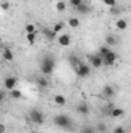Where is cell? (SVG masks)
<instances>
[{
  "mask_svg": "<svg viewBox=\"0 0 131 133\" xmlns=\"http://www.w3.org/2000/svg\"><path fill=\"white\" fill-rule=\"evenodd\" d=\"M31 133H37V132H31Z\"/></svg>",
  "mask_w": 131,
  "mask_h": 133,
  "instance_id": "obj_35",
  "label": "cell"
},
{
  "mask_svg": "<svg viewBox=\"0 0 131 133\" xmlns=\"http://www.w3.org/2000/svg\"><path fill=\"white\" fill-rule=\"evenodd\" d=\"M54 124L57 125V127H60V129H63V130H68V129H71L72 127V119L68 116V115H56L54 116Z\"/></svg>",
  "mask_w": 131,
  "mask_h": 133,
  "instance_id": "obj_2",
  "label": "cell"
},
{
  "mask_svg": "<svg viewBox=\"0 0 131 133\" xmlns=\"http://www.w3.org/2000/svg\"><path fill=\"white\" fill-rule=\"evenodd\" d=\"M105 45H108V46H111V45H116V43H119V39L116 37V36H113V34H108L106 37H105Z\"/></svg>",
  "mask_w": 131,
  "mask_h": 133,
  "instance_id": "obj_16",
  "label": "cell"
},
{
  "mask_svg": "<svg viewBox=\"0 0 131 133\" xmlns=\"http://www.w3.org/2000/svg\"><path fill=\"white\" fill-rule=\"evenodd\" d=\"M26 42L30 45H35L37 43V34H26Z\"/></svg>",
  "mask_w": 131,
  "mask_h": 133,
  "instance_id": "obj_25",
  "label": "cell"
},
{
  "mask_svg": "<svg viewBox=\"0 0 131 133\" xmlns=\"http://www.w3.org/2000/svg\"><path fill=\"white\" fill-rule=\"evenodd\" d=\"M30 121L35 124V125H42V124H45V113L42 111V110H39V108H33L31 111H30Z\"/></svg>",
  "mask_w": 131,
  "mask_h": 133,
  "instance_id": "obj_3",
  "label": "cell"
},
{
  "mask_svg": "<svg viewBox=\"0 0 131 133\" xmlns=\"http://www.w3.org/2000/svg\"><path fill=\"white\" fill-rule=\"evenodd\" d=\"M54 68H56V59L53 56H45L42 64H40V71H42V76H51L54 73Z\"/></svg>",
  "mask_w": 131,
  "mask_h": 133,
  "instance_id": "obj_1",
  "label": "cell"
},
{
  "mask_svg": "<svg viewBox=\"0 0 131 133\" xmlns=\"http://www.w3.org/2000/svg\"><path fill=\"white\" fill-rule=\"evenodd\" d=\"M17 77L16 76H6L5 77V81H3V87L9 91V90H12V88H16V85H17Z\"/></svg>",
  "mask_w": 131,
  "mask_h": 133,
  "instance_id": "obj_8",
  "label": "cell"
},
{
  "mask_svg": "<svg viewBox=\"0 0 131 133\" xmlns=\"http://www.w3.org/2000/svg\"><path fill=\"white\" fill-rule=\"evenodd\" d=\"M0 8H2L3 11H8V9H9V3H8V2H2V3H0Z\"/></svg>",
  "mask_w": 131,
  "mask_h": 133,
  "instance_id": "obj_30",
  "label": "cell"
},
{
  "mask_svg": "<svg viewBox=\"0 0 131 133\" xmlns=\"http://www.w3.org/2000/svg\"><path fill=\"white\" fill-rule=\"evenodd\" d=\"M97 130H99V132H100V133H105V132H106V125L100 122V124H99V125H97Z\"/></svg>",
  "mask_w": 131,
  "mask_h": 133,
  "instance_id": "obj_31",
  "label": "cell"
},
{
  "mask_svg": "<svg viewBox=\"0 0 131 133\" xmlns=\"http://www.w3.org/2000/svg\"><path fill=\"white\" fill-rule=\"evenodd\" d=\"M74 71H76V74L79 76V77H88L90 74H91V66L88 65V64H85V62H79L77 65L74 66Z\"/></svg>",
  "mask_w": 131,
  "mask_h": 133,
  "instance_id": "obj_4",
  "label": "cell"
},
{
  "mask_svg": "<svg viewBox=\"0 0 131 133\" xmlns=\"http://www.w3.org/2000/svg\"><path fill=\"white\" fill-rule=\"evenodd\" d=\"M119 59V54L116 51H111L106 57H103V66H113Z\"/></svg>",
  "mask_w": 131,
  "mask_h": 133,
  "instance_id": "obj_7",
  "label": "cell"
},
{
  "mask_svg": "<svg viewBox=\"0 0 131 133\" xmlns=\"http://www.w3.org/2000/svg\"><path fill=\"white\" fill-rule=\"evenodd\" d=\"M66 8H68V5H66L65 0H57V2H56V11H59V12H63Z\"/></svg>",
  "mask_w": 131,
  "mask_h": 133,
  "instance_id": "obj_21",
  "label": "cell"
},
{
  "mask_svg": "<svg viewBox=\"0 0 131 133\" xmlns=\"http://www.w3.org/2000/svg\"><path fill=\"white\" fill-rule=\"evenodd\" d=\"M82 3H85V0H68L66 5H69V6H72V8H77V6L82 5Z\"/></svg>",
  "mask_w": 131,
  "mask_h": 133,
  "instance_id": "obj_27",
  "label": "cell"
},
{
  "mask_svg": "<svg viewBox=\"0 0 131 133\" xmlns=\"http://www.w3.org/2000/svg\"><path fill=\"white\" fill-rule=\"evenodd\" d=\"M80 133H96V129L94 127H90V125H85V127H82Z\"/></svg>",
  "mask_w": 131,
  "mask_h": 133,
  "instance_id": "obj_28",
  "label": "cell"
},
{
  "mask_svg": "<svg viewBox=\"0 0 131 133\" xmlns=\"http://www.w3.org/2000/svg\"><path fill=\"white\" fill-rule=\"evenodd\" d=\"M113 133H127V130H125V127H122V125H117V127H114Z\"/></svg>",
  "mask_w": 131,
  "mask_h": 133,
  "instance_id": "obj_29",
  "label": "cell"
},
{
  "mask_svg": "<svg viewBox=\"0 0 131 133\" xmlns=\"http://www.w3.org/2000/svg\"><path fill=\"white\" fill-rule=\"evenodd\" d=\"M9 96H11L12 99H22V98H23V93H22L19 88H12V90H9Z\"/></svg>",
  "mask_w": 131,
  "mask_h": 133,
  "instance_id": "obj_18",
  "label": "cell"
},
{
  "mask_svg": "<svg viewBox=\"0 0 131 133\" xmlns=\"http://www.w3.org/2000/svg\"><path fill=\"white\" fill-rule=\"evenodd\" d=\"M56 40H57V45H60V46L65 48V46H69V45H71L72 37L68 33H60L59 36H56Z\"/></svg>",
  "mask_w": 131,
  "mask_h": 133,
  "instance_id": "obj_5",
  "label": "cell"
},
{
  "mask_svg": "<svg viewBox=\"0 0 131 133\" xmlns=\"http://www.w3.org/2000/svg\"><path fill=\"white\" fill-rule=\"evenodd\" d=\"M42 34H43V37H46V40H56V34L53 33V30L51 28H43L42 30Z\"/></svg>",
  "mask_w": 131,
  "mask_h": 133,
  "instance_id": "obj_12",
  "label": "cell"
},
{
  "mask_svg": "<svg viewBox=\"0 0 131 133\" xmlns=\"http://www.w3.org/2000/svg\"><path fill=\"white\" fill-rule=\"evenodd\" d=\"M35 82H37V85H39L40 88H46V87L49 85V82H48L46 76H40V77H37V79H35Z\"/></svg>",
  "mask_w": 131,
  "mask_h": 133,
  "instance_id": "obj_17",
  "label": "cell"
},
{
  "mask_svg": "<svg viewBox=\"0 0 131 133\" xmlns=\"http://www.w3.org/2000/svg\"><path fill=\"white\" fill-rule=\"evenodd\" d=\"M76 9H77V12H80L82 16H85V14H88V12H90V6H88L86 3H82V5H79Z\"/></svg>",
  "mask_w": 131,
  "mask_h": 133,
  "instance_id": "obj_23",
  "label": "cell"
},
{
  "mask_svg": "<svg viewBox=\"0 0 131 133\" xmlns=\"http://www.w3.org/2000/svg\"><path fill=\"white\" fill-rule=\"evenodd\" d=\"M51 30H53V33L56 34H60L63 30H65V23H62V22H57V23H54L53 26H51Z\"/></svg>",
  "mask_w": 131,
  "mask_h": 133,
  "instance_id": "obj_15",
  "label": "cell"
},
{
  "mask_svg": "<svg viewBox=\"0 0 131 133\" xmlns=\"http://www.w3.org/2000/svg\"><path fill=\"white\" fill-rule=\"evenodd\" d=\"M2 57H3V61L11 62V61H14V51L6 46V48H3V51H2Z\"/></svg>",
  "mask_w": 131,
  "mask_h": 133,
  "instance_id": "obj_9",
  "label": "cell"
},
{
  "mask_svg": "<svg viewBox=\"0 0 131 133\" xmlns=\"http://www.w3.org/2000/svg\"><path fill=\"white\" fill-rule=\"evenodd\" d=\"M54 104L59 105V107H63V105H66V98L62 96V95H56L54 96Z\"/></svg>",
  "mask_w": 131,
  "mask_h": 133,
  "instance_id": "obj_20",
  "label": "cell"
},
{
  "mask_svg": "<svg viewBox=\"0 0 131 133\" xmlns=\"http://www.w3.org/2000/svg\"><path fill=\"white\" fill-rule=\"evenodd\" d=\"M3 99H5V91H2V90H0V102H2Z\"/></svg>",
  "mask_w": 131,
  "mask_h": 133,
  "instance_id": "obj_33",
  "label": "cell"
},
{
  "mask_svg": "<svg viewBox=\"0 0 131 133\" xmlns=\"http://www.w3.org/2000/svg\"><path fill=\"white\" fill-rule=\"evenodd\" d=\"M66 25H68L69 28H79V26H80V19H79V17H68Z\"/></svg>",
  "mask_w": 131,
  "mask_h": 133,
  "instance_id": "obj_11",
  "label": "cell"
},
{
  "mask_svg": "<svg viewBox=\"0 0 131 133\" xmlns=\"http://www.w3.org/2000/svg\"><path fill=\"white\" fill-rule=\"evenodd\" d=\"M103 5H106L108 8H116L117 6V0H102Z\"/></svg>",
  "mask_w": 131,
  "mask_h": 133,
  "instance_id": "obj_26",
  "label": "cell"
},
{
  "mask_svg": "<svg viewBox=\"0 0 131 133\" xmlns=\"http://www.w3.org/2000/svg\"><path fill=\"white\" fill-rule=\"evenodd\" d=\"M77 111H79L80 115H83V116L88 115V113H90V107H88V104H83V102L79 104V105H77Z\"/></svg>",
  "mask_w": 131,
  "mask_h": 133,
  "instance_id": "obj_19",
  "label": "cell"
},
{
  "mask_svg": "<svg viewBox=\"0 0 131 133\" xmlns=\"http://www.w3.org/2000/svg\"><path fill=\"white\" fill-rule=\"evenodd\" d=\"M111 51H113V50H111V48H110L108 45H103V46H100V48H99L97 54L100 56V57H102V59H103V57H106V56H108V54H110Z\"/></svg>",
  "mask_w": 131,
  "mask_h": 133,
  "instance_id": "obj_14",
  "label": "cell"
},
{
  "mask_svg": "<svg viewBox=\"0 0 131 133\" xmlns=\"http://www.w3.org/2000/svg\"><path fill=\"white\" fill-rule=\"evenodd\" d=\"M5 132H6V125L0 122V133H5Z\"/></svg>",
  "mask_w": 131,
  "mask_h": 133,
  "instance_id": "obj_32",
  "label": "cell"
},
{
  "mask_svg": "<svg viewBox=\"0 0 131 133\" xmlns=\"http://www.w3.org/2000/svg\"><path fill=\"white\" fill-rule=\"evenodd\" d=\"M110 116L114 118V119H119V118H123L125 116V110L120 108V107H114L111 111H110Z\"/></svg>",
  "mask_w": 131,
  "mask_h": 133,
  "instance_id": "obj_10",
  "label": "cell"
},
{
  "mask_svg": "<svg viewBox=\"0 0 131 133\" xmlns=\"http://www.w3.org/2000/svg\"><path fill=\"white\" fill-rule=\"evenodd\" d=\"M2 42H3V40H2V37H0V45H2Z\"/></svg>",
  "mask_w": 131,
  "mask_h": 133,
  "instance_id": "obj_34",
  "label": "cell"
},
{
  "mask_svg": "<svg viewBox=\"0 0 131 133\" xmlns=\"http://www.w3.org/2000/svg\"><path fill=\"white\" fill-rule=\"evenodd\" d=\"M116 28H117L119 31H125V30L128 28V22H127L125 19H117V20H116Z\"/></svg>",
  "mask_w": 131,
  "mask_h": 133,
  "instance_id": "obj_13",
  "label": "cell"
},
{
  "mask_svg": "<svg viewBox=\"0 0 131 133\" xmlns=\"http://www.w3.org/2000/svg\"><path fill=\"white\" fill-rule=\"evenodd\" d=\"M102 91H103V96H105V98H111V96H114V88H113L111 85H105Z\"/></svg>",
  "mask_w": 131,
  "mask_h": 133,
  "instance_id": "obj_22",
  "label": "cell"
},
{
  "mask_svg": "<svg viewBox=\"0 0 131 133\" xmlns=\"http://www.w3.org/2000/svg\"><path fill=\"white\" fill-rule=\"evenodd\" d=\"M25 33L26 34H37V26L34 23H26L25 25Z\"/></svg>",
  "mask_w": 131,
  "mask_h": 133,
  "instance_id": "obj_24",
  "label": "cell"
},
{
  "mask_svg": "<svg viewBox=\"0 0 131 133\" xmlns=\"http://www.w3.org/2000/svg\"><path fill=\"white\" fill-rule=\"evenodd\" d=\"M88 65L91 66V68H94V70H99V68H102V66H103V59H102L97 53H96V54L90 56V64H88Z\"/></svg>",
  "mask_w": 131,
  "mask_h": 133,
  "instance_id": "obj_6",
  "label": "cell"
}]
</instances>
